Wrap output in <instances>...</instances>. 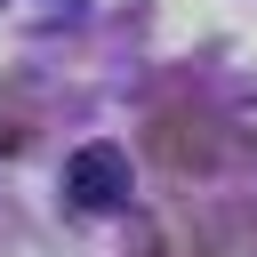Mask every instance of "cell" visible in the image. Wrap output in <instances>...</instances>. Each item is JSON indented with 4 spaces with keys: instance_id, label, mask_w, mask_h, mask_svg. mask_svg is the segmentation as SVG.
<instances>
[{
    "instance_id": "6da1fadb",
    "label": "cell",
    "mask_w": 257,
    "mask_h": 257,
    "mask_svg": "<svg viewBox=\"0 0 257 257\" xmlns=\"http://www.w3.org/2000/svg\"><path fill=\"white\" fill-rule=\"evenodd\" d=\"M64 193H72V209H88V217L128 209V153H120V145H80V153L64 161Z\"/></svg>"
}]
</instances>
